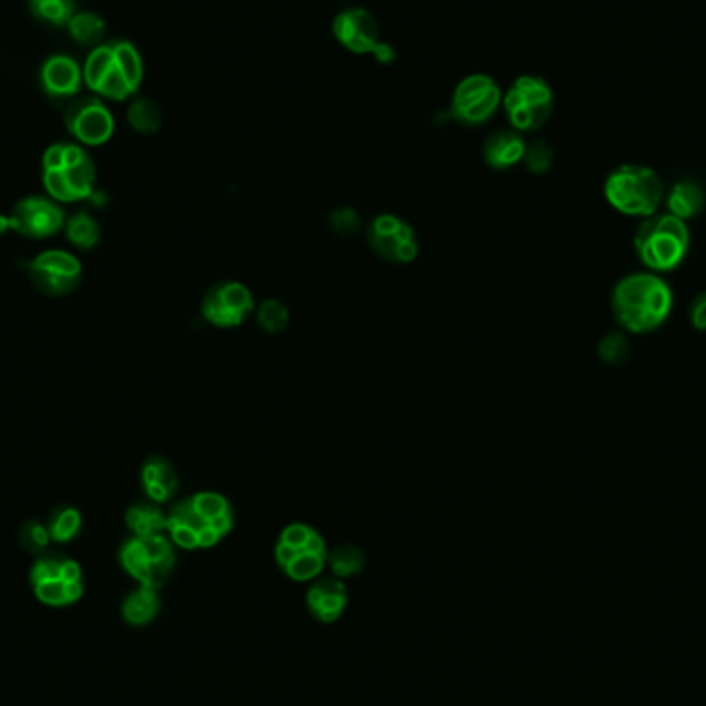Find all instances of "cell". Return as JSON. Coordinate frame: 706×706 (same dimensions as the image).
<instances>
[{"label":"cell","mask_w":706,"mask_h":706,"mask_svg":"<svg viewBox=\"0 0 706 706\" xmlns=\"http://www.w3.org/2000/svg\"><path fill=\"white\" fill-rule=\"evenodd\" d=\"M196 513L205 518L213 530L220 533L221 537L234 527V513L230 502L225 501L221 494L215 492H199L191 498Z\"/></svg>","instance_id":"cell-20"},{"label":"cell","mask_w":706,"mask_h":706,"mask_svg":"<svg viewBox=\"0 0 706 706\" xmlns=\"http://www.w3.org/2000/svg\"><path fill=\"white\" fill-rule=\"evenodd\" d=\"M633 246L645 271L665 275L686 261L692 246L690 228L667 211L655 213L638 223Z\"/></svg>","instance_id":"cell-3"},{"label":"cell","mask_w":706,"mask_h":706,"mask_svg":"<svg viewBox=\"0 0 706 706\" xmlns=\"http://www.w3.org/2000/svg\"><path fill=\"white\" fill-rule=\"evenodd\" d=\"M502 93L487 74H471L463 79L453 95V114L465 124H482L501 108Z\"/></svg>","instance_id":"cell-11"},{"label":"cell","mask_w":706,"mask_h":706,"mask_svg":"<svg viewBox=\"0 0 706 706\" xmlns=\"http://www.w3.org/2000/svg\"><path fill=\"white\" fill-rule=\"evenodd\" d=\"M331 568L337 576H353L364 566V554L353 545H341L331 554Z\"/></svg>","instance_id":"cell-30"},{"label":"cell","mask_w":706,"mask_h":706,"mask_svg":"<svg viewBox=\"0 0 706 706\" xmlns=\"http://www.w3.org/2000/svg\"><path fill=\"white\" fill-rule=\"evenodd\" d=\"M333 33L339 44L345 46L353 54H374L383 44L379 21L360 7L341 11L333 23Z\"/></svg>","instance_id":"cell-14"},{"label":"cell","mask_w":706,"mask_h":706,"mask_svg":"<svg viewBox=\"0 0 706 706\" xmlns=\"http://www.w3.org/2000/svg\"><path fill=\"white\" fill-rule=\"evenodd\" d=\"M259 324L265 329L266 333H281L290 323V312L278 302V300H266L259 306Z\"/></svg>","instance_id":"cell-31"},{"label":"cell","mask_w":706,"mask_h":706,"mask_svg":"<svg viewBox=\"0 0 706 706\" xmlns=\"http://www.w3.org/2000/svg\"><path fill=\"white\" fill-rule=\"evenodd\" d=\"M120 564L143 587L160 588L174 571V552L168 537L133 535L120 547Z\"/></svg>","instance_id":"cell-7"},{"label":"cell","mask_w":706,"mask_h":706,"mask_svg":"<svg viewBox=\"0 0 706 706\" xmlns=\"http://www.w3.org/2000/svg\"><path fill=\"white\" fill-rule=\"evenodd\" d=\"M13 230V223H11V215H0V235L7 234Z\"/></svg>","instance_id":"cell-39"},{"label":"cell","mask_w":706,"mask_h":706,"mask_svg":"<svg viewBox=\"0 0 706 706\" xmlns=\"http://www.w3.org/2000/svg\"><path fill=\"white\" fill-rule=\"evenodd\" d=\"M19 544L28 552V554H36V556H42L48 552V547L52 544V537H50V531L46 523L40 521H28L21 531H19Z\"/></svg>","instance_id":"cell-29"},{"label":"cell","mask_w":706,"mask_h":706,"mask_svg":"<svg viewBox=\"0 0 706 706\" xmlns=\"http://www.w3.org/2000/svg\"><path fill=\"white\" fill-rule=\"evenodd\" d=\"M83 81L98 95L122 102L141 88L143 60L127 40L95 46L83 64Z\"/></svg>","instance_id":"cell-2"},{"label":"cell","mask_w":706,"mask_h":706,"mask_svg":"<svg viewBox=\"0 0 706 706\" xmlns=\"http://www.w3.org/2000/svg\"><path fill=\"white\" fill-rule=\"evenodd\" d=\"M676 295L659 273L638 271L614 285L612 314L619 329L633 335H647L669 321Z\"/></svg>","instance_id":"cell-1"},{"label":"cell","mask_w":706,"mask_h":706,"mask_svg":"<svg viewBox=\"0 0 706 706\" xmlns=\"http://www.w3.org/2000/svg\"><path fill=\"white\" fill-rule=\"evenodd\" d=\"M415 256H417V242L410 240V242H401V244H399L397 251L393 254V261H397V263H412Z\"/></svg>","instance_id":"cell-37"},{"label":"cell","mask_w":706,"mask_h":706,"mask_svg":"<svg viewBox=\"0 0 706 706\" xmlns=\"http://www.w3.org/2000/svg\"><path fill=\"white\" fill-rule=\"evenodd\" d=\"M67 28H69V33L74 42L81 46H95L105 33V23H103L102 17L98 13H89V11L74 13Z\"/></svg>","instance_id":"cell-26"},{"label":"cell","mask_w":706,"mask_h":706,"mask_svg":"<svg viewBox=\"0 0 706 706\" xmlns=\"http://www.w3.org/2000/svg\"><path fill=\"white\" fill-rule=\"evenodd\" d=\"M347 604V595L343 583L335 578H324L310 588L309 605L312 614L323 622H333L341 616L343 607Z\"/></svg>","instance_id":"cell-18"},{"label":"cell","mask_w":706,"mask_h":706,"mask_svg":"<svg viewBox=\"0 0 706 706\" xmlns=\"http://www.w3.org/2000/svg\"><path fill=\"white\" fill-rule=\"evenodd\" d=\"M316 531L310 530L309 525H300V523H295V525H290L288 530L281 533V544L292 545L295 549H306V545H309L310 537L314 535Z\"/></svg>","instance_id":"cell-34"},{"label":"cell","mask_w":706,"mask_h":706,"mask_svg":"<svg viewBox=\"0 0 706 706\" xmlns=\"http://www.w3.org/2000/svg\"><path fill=\"white\" fill-rule=\"evenodd\" d=\"M31 283L38 292L52 297L73 294L83 281L81 261L67 251H46L28 266Z\"/></svg>","instance_id":"cell-9"},{"label":"cell","mask_w":706,"mask_h":706,"mask_svg":"<svg viewBox=\"0 0 706 706\" xmlns=\"http://www.w3.org/2000/svg\"><path fill=\"white\" fill-rule=\"evenodd\" d=\"M302 549H295L292 545L278 544V549H275V556H278V562H280L281 568L285 571L295 558H297V554H300Z\"/></svg>","instance_id":"cell-38"},{"label":"cell","mask_w":706,"mask_h":706,"mask_svg":"<svg viewBox=\"0 0 706 706\" xmlns=\"http://www.w3.org/2000/svg\"><path fill=\"white\" fill-rule=\"evenodd\" d=\"M33 597L46 607H71L85 593V576L77 559L57 552H46L33 562L30 571Z\"/></svg>","instance_id":"cell-6"},{"label":"cell","mask_w":706,"mask_h":706,"mask_svg":"<svg viewBox=\"0 0 706 706\" xmlns=\"http://www.w3.org/2000/svg\"><path fill=\"white\" fill-rule=\"evenodd\" d=\"M129 122L139 133H158L162 127V110L148 98H139L129 108Z\"/></svg>","instance_id":"cell-27"},{"label":"cell","mask_w":706,"mask_h":706,"mask_svg":"<svg viewBox=\"0 0 706 706\" xmlns=\"http://www.w3.org/2000/svg\"><path fill=\"white\" fill-rule=\"evenodd\" d=\"M52 544H71L83 530V516L74 506H59L48 518Z\"/></svg>","instance_id":"cell-23"},{"label":"cell","mask_w":706,"mask_h":706,"mask_svg":"<svg viewBox=\"0 0 706 706\" xmlns=\"http://www.w3.org/2000/svg\"><path fill=\"white\" fill-rule=\"evenodd\" d=\"M324 558L321 554H310V552H300L297 558L285 568L288 576H292L294 581H310L316 574H321L324 566Z\"/></svg>","instance_id":"cell-32"},{"label":"cell","mask_w":706,"mask_h":706,"mask_svg":"<svg viewBox=\"0 0 706 706\" xmlns=\"http://www.w3.org/2000/svg\"><path fill=\"white\" fill-rule=\"evenodd\" d=\"M168 516L155 506V502H139L127 511V527L133 531L137 537H145V535H160L165 531Z\"/></svg>","instance_id":"cell-22"},{"label":"cell","mask_w":706,"mask_h":706,"mask_svg":"<svg viewBox=\"0 0 706 706\" xmlns=\"http://www.w3.org/2000/svg\"><path fill=\"white\" fill-rule=\"evenodd\" d=\"M597 353L607 366H619L628 360L631 355V341L626 337V333L616 331V333H607L597 345Z\"/></svg>","instance_id":"cell-28"},{"label":"cell","mask_w":706,"mask_h":706,"mask_svg":"<svg viewBox=\"0 0 706 706\" xmlns=\"http://www.w3.org/2000/svg\"><path fill=\"white\" fill-rule=\"evenodd\" d=\"M160 612V597L158 588L143 587L134 588L133 593L127 595L122 604V618L131 626H145Z\"/></svg>","instance_id":"cell-21"},{"label":"cell","mask_w":706,"mask_h":706,"mask_svg":"<svg viewBox=\"0 0 706 706\" xmlns=\"http://www.w3.org/2000/svg\"><path fill=\"white\" fill-rule=\"evenodd\" d=\"M525 163L533 174H545L552 162H554V151L545 143V141H535L525 149Z\"/></svg>","instance_id":"cell-33"},{"label":"cell","mask_w":706,"mask_h":706,"mask_svg":"<svg viewBox=\"0 0 706 706\" xmlns=\"http://www.w3.org/2000/svg\"><path fill=\"white\" fill-rule=\"evenodd\" d=\"M64 234L69 238V242L81 249V251H91L98 246L102 230L100 223L93 220L89 213H74L73 218H69L64 223Z\"/></svg>","instance_id":"cell-24"},{"label":"cell","mask_w":706,"mask_h":706,"mask_svg":"<svg viewBox=\"0 0 706 706\" xmlns=\"http://www.w3.org/2000/svg\"><path fill=\"white\" fill-rule=\"evenodd\" d=\"M665 205H667V213L688 223L703 213L706 194L696 180L684 178V180H677L676 184L665 192Z\"/></svg>","instance_id":"cell-17"},{"label":"cell","mask_w":706,"mask_h":706,"mask_svg":"<svg viewBox=\"0 0 706 706\" xmlns=\"http://www.w3.org/2000/svg\"><path fill=\"white\" fill-rule=\"evenodd\" d=\"M64 124L69 133L81 145L100 148L114 134V117L98 98H79L64 112Z\"/></svg>","instance_id":"cell-10"},{"label":"cell","mask_w":706,"mask_h":706,"mask_svg":"<svg viewBox=\"0 0 706 706\" xmlns=\"http://www.w3.org/2000/svg\"><path fill=\"white\" fill-rule=\"evenodd\" d=\"M525 149L527 145L521 134L515 131H498L487 139L484 155L492 168L506 170L525 158Z\"/></svg>","instance_id":"cell-19"},{"label":"cell","mask_w":706,"mask_h":706,"mask_svg":"<svg viewBox=\"0 0 706 706\" xmlns=\"http://www.w3.org/2000/svg\"><path fill=\"white\" fill-rule=\"evenodd\" d=\"M688 321L696 331L706 333V290L694 295V300L688 306Z\"/></svg>","instance_id":"cell-35"},{"label":"cell","mask_w":706,"mask_h":706,"mask_svg":"<svg viewBox=\"0 0 706 706\" xmlns=\"http://www.w3.org/2000/svg\"><path fill=\"white\" fill-rule=\"evenodd\" d=\"M252 310L254 300L242 283L215 285L203 300V316L215 326H238L251 316Z\"/></svg>","instance_id":"cell-13"},{"label":"cell","mask_w":706,"mask_h":706,"mask_svg":"<svg viewBox=\"0 0 706 706\" xmlns=\"http://www.w3.org/2000/svg\"><path fill=\"white\" fill-rule=\"evenodd\" d=\"M605 201L626 218H650L665 199V184L659 172L643 163H622L604 182Z\"/></svg>","instance_id":"cell-5"},{"label":"cell","mask_w":706,"mask_h":706,"mask_svg":"<svg viewBox=\"0 0 706 706\" xmlns=\"http://www.w3.org/2000/svg\"><path fill=\"white\" fill-rule=\"evenodd\" d=\"M331 221H333V228L337 230L339 234H352L360 225L357 215L353 213L352 209H339L333 213Z\"/></svg>","instance_id":"cell-36"},{"label":"cell","mask_w":706,"mask_h":706,"mask_svg":"<svg viewBox=\"0 0 706 706\" xmlns=\"http://www.w3.org/2000/svg\"><path fill=\"white\" fill-rule=\"evenodd\" d=\"M141 484L148 498L155 504L168 502L178 490L176 470L163 456H151L141 470Z\"/></svg>","instance_id":"cell-16"},{"label":"cell","mask_w":706,"mask_h":706,"mask_svg":"<svg viewBox=\"0 0 706 706\" xmlns=\"http://www.w3.org/2000/svg\"><path fill=\"white\" fill-rule=\"evenodd\" d=\"M13 232L30 240H44L64 230V211L57 201L46 196H28L11 211Z\"/></svg>","instance_id":"cell-12"},{"label":"cell","mask_w":706,"mask_h":706,"mask_svg":"<svg viewBox=\"0 0 706 706\" xmlns=\"http://www.w3.org/2000/svg\"><path fill=\"white\" fill-rule=\"evenodd\" d=\"M504 110L516 131H537L552 117L554 93L539 77H518L504 95Z\"/></svg>","instance_id":"cell-8"},{"label":"cell","mask_w":706,"mask_h":706,"mask_svg":"<svg viewBox=\"0 0 706 706\" xmlns=\"http://www.w3.org/2000/svg\"><path fill=\"white\" fill-rule=\"evenodd\" d=\"M31 13L52 28H64L71 23L74 13V0H30Z\"/></svg>","instance_id":"cell-25"},{"label":"cell","mask_w":706,"mask_h":706,"mask_svg":"<svg viewBox=\"0 0 706 706\" xmlns=\"http://www.w3.org/2000/svg\"><path fill=\"white\" fill-rule=\"evenodd\" d=\"M95 165L77 143H54L42 158V184L52 201L79 203L95 194Z\"/></svg>","instance_id":"cell-4"},{"label":"cell","mask_w":706,"mask_h":706,"mask_svg":"<svg viewBox=\"0 0 706 706\" xmlns=\"http://www.w3.org/2000/svg\"><path fill=\"white\" fill-rule=\"evenodd\" d=\"M40 81L46 93L52 98H73L85 83L83 69L79 67V62L64 54H57L46 60Z\"/></svg>","instance_id":"cell-15"}]
</instances>
